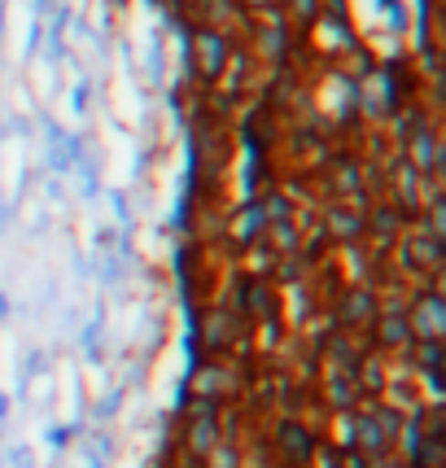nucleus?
Returning <instances> with one entry per match:
<instances>
[{"label": "nucleus", "mask_w": 446, "mask_h": 468, "mask_svg": "<svg viewBox=\"0 0 446 468\" xmlns=\"http://www.w3.org/2000/svg\"><path fill=\"white\" fill-rule=\"evenodd\" d=\"M407 328H411V342H442L446 333V303L438 293H420L411 311H407Z\"/></svg>", "instance_id": "obj_1"}, {"label": "nucleus", "mask_w": 446, "mask_h": 468, "mask_svg": "<svg viewBox=\"0 0 446 468\" xmlns=\"http://www.w3.org/2000/svg\"><path fill=\"white\" fill-rule=\"evenodd\" d=\"M276 442H281V455L289 460V464H311V451H315V442H311L306 425H298V420H284V425L276 429Z\"/></svg>", "instance_id": "obj_2"}, {"label": "nucleus", "mask_w": 446, "mask_h": 468, "mask_svg": "<svg viewBox=\"0 0 446 468\" xmlns=\"http://www.w3.org/2000/svg\"><path fill=\"white\" fill-rule=\"evenodd\" d=\"M377 337H381V346H389V350L411 346V328H407V311H386V315H377Z\"/></svg>", "instance_id": "obj_3"}, {"label": "nucleus", "mask_w": 446, "mask_h": 468, "mask_svg": "<svg viewBox=\"0 0 446 468\" xmlns=\"http://www.w3.org/2000/svg\"><path fill=\"white\" fill-rule=\"evenodd\" d=\"M337 315L345 324H367V320H377V298L367 289H350L342 298V306H337Z\"/></svg>", "instance_id": "obj_4"}, {"label": "nucleus", "mask_w": 446, "mask_h": 468, "mask_svg": "<svg viewBox=\"0 0 446 468\" xmlns=\"http://www.w3.org/2000/svg\"><path fill=\"white\" fill-rule=\"evenodd\" d=\"M197 58H202L206 75H219L223 61H228V44H223L219 31H202V36H197Z\"/></svg>", "instance_id": "obj_5"}, {"label": "nucleus", "mask_w": 446, "mask_h": 468, "mask_svg": "<svg viewBox=\"0 0 446 468\" xmlns=\"http://www.w3.org/2000/svg\"><path fill=\"white\" fill-rule=\"evenodd\" d=\"M188 447L197 451V455H206V451L215 447V411L210 408L193 416V425H188Z\"/></svg>", "instance_id": "obj_6"}, {"label": "nucleus", "mask_w": 446, "mask_h": 468, "mask_svg": "<svg viewBox=\"0 0 446 468\" xmlns=\"http://www.w3.org/2000/svg\"><path fill=\"white\" fill-rule=\"evenodd\" d=\"M416 364L433 377V372H438V364H442V346H438V342H416Z\"/></svg>", "instance_id": "obj_7"}, {"label": "nucleus", "mask_w": 446, "mask_h": 468, "mask_svg": "<svg viewBox=\"0 0 446 468\" xmlns=\"http://www.w3.org/2000/svg\"><path fill=\"white\" fill-rule=\"evenodd\" d=\"M289 9H293V18L298 22H311L320 14V0H289Z\"/></svg>", "instance_id": "obj_8"}, {"label": "nucleus", "mask_w": 446, "mask_h": 468, "mask_svg": "<svg viewBox=\"0 0 446 468\" xmlns=\"http://www.w3.org/2000/svg\"><path fill=\"white\" fill-rule=\"evenodd\" d=\"M276 241H281V250H293V228H276Z\"/></svg>", "instance_id": "obj_9"}, {"label": "nucleus", "mask_w": 446, "mask_h": 468, "mask_svg": "<svg viewBox=\"0 0 446 468\" xmlns=\"http://www.w3.org/2000/svg\"><path fill=\"white\" fill-rule=\"evenodd\" d=\"M250 9H271V0H245Z\"/></svg>", "instance_id": "obj_10"}]
</instances>
